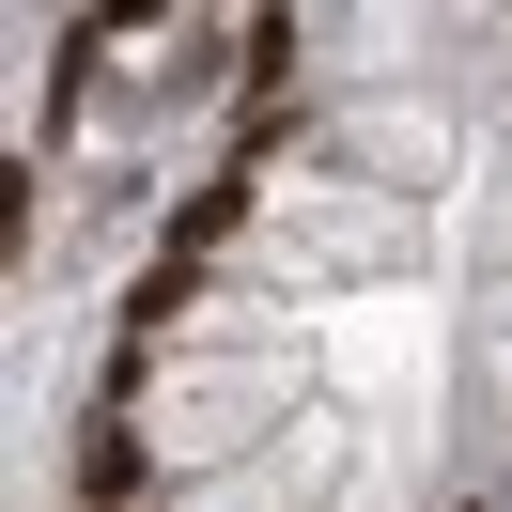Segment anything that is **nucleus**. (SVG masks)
<instances>
[{
  "mask_svg": "<svg viewBox=\"0 0 512 512\" xmlns=\"http://www.w3.org/2000/svg\"><path fill=\"white\" fill-rule=\"evenodd\" d=\"M78 481H94V497H140V435H125V419H94V435H78Z\"/></svg>",
  "mask_w": 512,
  "mask_h": 512,
  "instance_id": "nucleus-1",
  "label": "nucleus"
}]
</instances>
